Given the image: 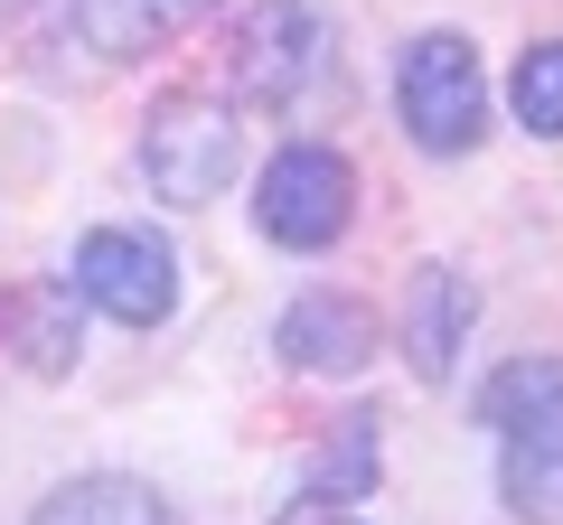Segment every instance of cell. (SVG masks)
<instances>
[{
    "mask_svg": "<svg viewBox=\"0 0 563 525\" xmlns=\"http://www.w3.org/2000/svg\"><path fill=\"white\" fill-rule=\"evenodd\" d=\"M479 423L498 432V498L526 525H563V357H517L479 384Z\"/></svg>",
    "mask_w": 563,
    "mask_h": 525,
    "instance_id": "1",
    "label": "cell"
},
{
    "mask_svg": "<svg viewBox=\"0 0 563 525\" xmlns=\"http://www.w3.org/2000/svg\"><path fill=\"white\" fill-rule=\"evenodd\" d=\"M395 113L413 132V150L432 160H461V150L488 142V76H479V47L461 29H422L395 66Z\"/></svg>",
    "mask_w": 563,
    "mask_h": 525,
    "instance_id": "2",
    "label": "cell"
},
{
    "mask_svg": "<svg viewBox=\"0 0 563 525\" xmlns=\"http://www.w3.org/2000/svg\"><path fill=\"white\" fill-rule=\"evenodd\" d=\"M320 76H329V20L310 0H263V10L235 20V38H225V85L254 113H291Z\"/></svg>",
    "mask_w": 563,
    "mask_h": 525,
    "instance_id": "3",
    "label": "cell"
},
{
    "mask_svg": "<svg viewBox=\"0 0 563 525\" xmlns=\"http://www.w3.org/2000/svg\"><path fill=\"white\" fill-rule=\"evenodd\" d=\"M347 216H357V169H347L339 150L282 142L273 160H263V179H254L263 244H282V254H329V244L347 235Z\"/></svg>",
    "mask_w": 563,
    "mask_h": 525,
    "instance_id": "4",
    "label": "cell"
},
{
    "mask_svg": "<svg viewBox=\"0 0 563 525\" xmlns=\"http://www.w3.org/2000/svg\"><path fill=\"white\" fill-rule=\"evenodd\" d=\"M141 169L169 206H217L244 169V122L225 113L217 94H169L141 132Z\"/></svg>",
    "mask_w": 563,
    "mask_h": 525,
    "instance_id": "5",
    "label": "cell"
},
{
    "mask_svg": "<svg viewBox=\"0 0 563 525\" xmlns=\"http://www.w3.org/2000/svg\"><path fill=\"white\" fill-rule=\"evenodd\" d=\"M85 310H103L113 328H161L179 310V254H169L151 225H95L66 262Z\"/></svg>",
    "mask_w": 563,
    "mask_h": 525,
    "instance_id": "6",
    "label": "cell"
},
{
    "mask_svg": "<svg viewBox=\"0 0 563 525\" xmlns=\"http://www.w3.org/2000/svg\"><path fill=\"white\" fill-rule=\"evenodd\" d=\"M273 347L282 366H301V376H357L376 357V310L347 301V291H301V301L273 320Z\"/></svg>",
    "mask_w": 563,
    "mask_h": 525,
    "instance_id": "7",
    "label": "cell"
},
{
    "mask_svg": "<svg viewBox=\"0 0 563 525\" xmlns=\"http://www.w3.org/2000/svg\"><path fill=\"white\" fill-rule=\"evenodd\" d=\"M470 328H479V291L451 262H413V282H404V357H413L422 384H451Z\"/></svg>",
    "mask_w": 563,
    "mask_h": 525,
    "instance_id": "8",
    "label": "cell"
},
{
    "mask_svg": "<svg viewBox=\"0 0 563 525\" xmlns=\"http://www.w3.org/2000/svg\"><path fill=\"white\" fill-rule=\"evenodd\" d=\"M29 525H188V516H179V506H169L151 479L95 469V479H66V488H47Z\"/></svg>",
    "mask_w": 563,
    "mask_h": 525,
    "instance_id": "9",
    "label": "cell"
},
{
    "mask_svg": "<svg viewBox=\"0 0 563 525\" xmlns=\"http://www.w3.org/2000/svg\"><path fill=\"white\" fill-rule=\"evenodd\" d=\"M76 10V38L95 57H151L161 38H179L188 20H207L217 0H66Z\"/></svg>",
    "mask_w": 563,
    "mask_h": 525,
    "instance_id": "10",
    "label": "cell"
},
{
    "mask_svg": "<svg viewBox=\"0 0 563 525\" xmlns=\"http://www.w3.org/2000/svg\"><path fill=\"white\" fill-rule=\"evenodd\" d=\"M76 282H38L10 301V338H20V366L29 376H66L76 366Z\"/></svg>",
    "mask_w": 563,
    "mask_h": 525,
    "instance_id": "11",
    "label": "cell"
},
{
    "mask_svg": "<svg viewBox=\"0 0 563 525\" xmlns=\"http://www.w3.org/2000/svg\"><path fill=\"white\" fill-rule=\"evenodd\" d=\"M376 413H339V432H329V450L301 469V498H339V506H357L366 488H376Z\"/></svg>",
    "mask_w": 563,
    "mask_h": 525,
    "instance_id": "12",
    "label": "cell"
},
{
    "mask_svg": "<svg viewBox=\"0 0 563 525\" xmlns=\"http://www.w3.org/2000/svg\"><path fill=\"white\" fill-rule=\"evenodd\" d=\"M507 103H517V122L536 132V142H563V38H536V47L517 57Z\"/></svg>",
    "mask_w": 563,
    "mask_h": 525,
    "instance_id": "13",
    "label": "cell"
},
{
    "mask_svg": "<svg viewBox=\"0 0 563 525\" xmlns=\"http://www.w3.org/2000/svg\"><path fill=\"white\" fill-rule=\"evenodd\" d=\"M273 525H357V506H339V498H291Z\"/></svg>",
    "mask_w": 563,
    "mask_h": 525,
    "instance_id": "14",
    "label": "cell"
}]
</instances>
